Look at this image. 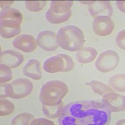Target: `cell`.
<instances>
[{"label":"cell","instance_id":"6da1fadb","mask_svg":"<svg viewBox=\"0 0 125 125\" xmlns=\"http://www.w3.org/2000/svg\"><path fill=\"white\" fill-rule=\"evenodd\" d=\"M111 111L102 102L93 100L71 102L63 108L58 119L60 125H104Z\"/></svg>","mask_w":125,"mask_h":125},{"label":"cell","instance_id":"7a4b0ae2","mask_svg":"<svg viewBox=\"0 0 125 125\" xmlns=\"http://www.w3.org/2000/svg\"><path fill=\"white\" fill-rule=\"evenodd\" d=\"M56 38L61 48L70 51L81 50L85 42L83 31L74 25H66L61 28L58 31Z\"/></svg>","mask_w":125,"mask_h":125},{"label":"cell","instance_id":"3957f363","mask_svg":"<svg viewBox=\"0 0 125 125\" xmlns=\"http://www.w3.org/2000/svg\"><path fill=\"white\" fill-rule=\"evenodd\" d=\"M23 15L19 10L8 7L1 11V35L4 38H11L21 33Z\"/></svg>","mask_w":125,"mask_h":125},{"label":"cell","instance_id":"277c9868","mask_svg":"<svg viewBox=\"0 0 125 125\" xmlns=\"http://www.w3.org/2000/svg\"><path fill=\"white\" fill-rule=\"evenodd\" d=\"M68 92V87L66 83L60 80H51L41 87L40 100L43 105H55L62 101Z\"/></svg>","mask_w":125,"mask_h":125},{"label":"cell","instance_id":"5b68a950","mask_svg":"<svg viewBox=\"0 0 125 125\" xmlns=\"http://www.w3.org/2000/svg\"><path fill=\"white\" fill-rule=\"evenodd\" d=\"M72 1H53L46 13L47 21L52 24H60L70 19L71 16Z\"/></svg>","mask_w":125,"mask_h":125},{"label":"cell","instance_id":"8992f818","mask_svg":"<svg viewBox=\"0 0 125 125\" xmlns=\"http://www.w3.org/2000/svg\"><path fill=\"white\" fill-rule=\"evenodd\" d=\"M74 63L68 54H59L48 58L44 61L43 68L46 72L54 73L68 72L74 68Z\"/></svg>","mask_w":125,"mask_h":125},{"label":"cell","instance_id":"52a82bcc","mask_svg":"<svg viewBox=\"0 0 125 125\" xmlns=\"http://www.w3.org/2000/svg\"><path fill=\"white\" fill-rule=\"evenodd\" d=\"M119 62V56L113 50H106L99 55L95 62L97 70L101 73H108L113 71L118 66Z\"/></svg>","mask_w":125,"mask_h":125},{"label":"cell","instance_id":"ba28073f","mask_svg":"<svg viewBox=\"0 0 125 125\" xmlns=\"http://www.w3.org/2000/svg\"><path fill=\"white\" fill-rule=\"evenodd\" d=\"M92 28L96 34L100 36H106L112 33L115 28V24L111 17L100 16L94 18Z\"/></svg>","mask_w":125,"mask_h":125},{"label":"cell","instance_id":"9c48e42d","mask_svg":"<svg viewBox=\"0 0 125 125\" xmlns=\"http://www.w3.org/2000/svg\"><path fill=\"white\" fill-rule=\"evenodd\" d=\"M36 43L42 50L53 51L59 46L56 34L50 30H43L39 33L36 37Z\"/></svg>","mask_w":125,"mask_h":125},{"label":"cell","instance_id":"30bf717a","mask_svg":"<svg viewBox=\"0 0 125 125\" xmlns=\"http://www.w3.org/2000/svg\"><path fill=\"white\" fill-rule=\"evenodd\" d=\"M10 84L13 90L11 98L14 99L25 98L30 94L33 90V83L26 78H19Z\"/></svg>","mask_w":125,"mask_h":125},{"label":"cell","instance_id":"8fae6325","mask_svg":"<svg viewBox=\"0 0 125 125\" xmlns=\"http://www.w3.org/2000/svg\"><path fill=\"white\" fill-rule=\"evenodd\" d=\"M102 103L110 111L120 112L125 110V96L115 91H111L103 96Z\"/></svg>","mask_w":125,"mask_h":125},{"label":"cell","instance_id":"7c38bea8","mask_svg":"<svg viewBox=\"0 0 125 125\" xmlns=\"http://www.w3.org/2000/svg\"><path fill=\"white\" fill-rule=\"evenodd\" d=\"M13 45L24 53H31L37 47L36 40L30 34H21L13 40Z\"/></svg>","mask_w":125,"mask_h":125},{"label":"cell","instance_id":"4fadbf2b","mask_svg":"<svg viewBox=\"0 0 125 125\" xmlns=\"http://www.w3.org/2000/svg\"><path fill=\"white\" fill-rule=\"evenodd\" d=\"M1 64H5L11 68H15L21 64L24 56L21 53L12 50H4L1 52Z\"/></svg>","mask_w":125,"mask_h":125},{"label":"cell","instance_id":"5bb4252c","mask_svg":"<svg viewBox=\"0 0 125 125\" xmlns=\"http://www.w3.org/2000/svg\"><path fill=\"white\" fill-rule=\"evenodd\" d=\"M88 10L93 18L100 16H107L111 17L113 14V8L111 3L106 1H93L88 6Z\"/></svg>","mask_w":125,"mask_h":125},{"label":"cell","instance_id":"9a60e30c","mask_svg":"<svg viewBox=\"0 0 125 125\" xmlns=\"http://www.w3.org/2000/svg\"><path fill=\"white\" fill-rule=\"evenodd\" d=\"M23 73L26 76L31 79L40 80L42 78L41 63L36 59L30 60L23 67Z\"/></svg>","mask_w":125,"mask_h":125},{"label":"cell","instance_id":"2e32d148","mask_svg":"<svg viewBox=\"0 0 125 125\" xmlns=\"http://www.w3.org/2000/svg\"><path fill=\"white\" fill-rule=\"evenodd\" d=\"M98 54L96 50L92 47H85L77 51L76 57L81 64H87L95 60Z\"/></svg>","mask_w":125,"mask_h":125},{"label":"cell","instance_id":"e0dca14e","mask_svg":"<svg viewBox=\"0 0 125 125\" xmlns=\"http://www.w3.org/2000/svg\"><path fill=\"white\" fill-rule=\"evenodd\" d=\"M63 103L60 101L59 103L53 106H42V111L43 114L49 118H55L60 116L63 109Z\"/></svg>","mask_w":125,"mask_h":125},{"label":"cell","instance_id":"ac0fdd59","mask_svg":"<svg viewBox=\"0 0 125 125\" xmlns=\"http://www.w3.org/2000/svg\"><path fill=\"white\" fill-rule=\"evenodd\" d=\"M85 84L87 86H89L91 88V90L94 91L96 93L102 96L106 93L114 91L110 86L104 84L101 81H96V80H93L90 82H86Z\"/></svg>","mask_w":125,"mask_h":125},{"label":"cell","instance_id":"d6986e66","mask_svg":"<svg viewBox=\"0 0 125 125\" xmlns=\"http://www.w3.org/2000/svg\"><path fill=\"white\" fill-rule=\"evenodd\" d=\"M109 84L111 88L119 92H124L125 86V74H118L109 78Z\"/></svg>","mask_w":125,"mask_h":125},{"label":"cell","instance_id":"ffe728a7","mask_svg":"<svg viewBox=\"0 0 125 125\" xmlns=\"http://www.w3.org/2000/svg\"><path fill=\"white\" fill-rule=\"evenodd\" d=\"M34 119V116L31 114L28 113H22L16 116L11 121V125H31Z\"/></svg>","mask_w":125,"mask_h":125},{"label":"cell","instance_id":"44dd1931","mask_svg":"<svg viewBox=\"0 0 125 125\" xmlns=\"http://www.w3.org/2000/svg\"><path fill=\"white\" fill-rule=\"evenodd\" d=\"M14 105L9 100L1 98L0 101V116H5L11 114L14 111Z\"/></svg>","mask_w":125,"mask_h":125},{"label":"cell","instance_id":"7402d4cb","mask_svg":"<svg viewBox=\"0 0 125 125\" xmlns=\"http://www.w3.org/2000/svg\"><path fill=\"white\" fill-rule=\"evenodd\" d=\"M46 4V1H26L25 6L30 11L38 12L43 9Z\"/></svg>","mask_w":125,"mask_h":125},{"label":"cell","instance_id":"603a6c76","mask_svg":"<svg viewBox=\"0 0 125 125\" xmlns=\"http://www.w3.org/2000/svg\"><path fill=\"white\" fill-rule=\"evenodd\" d=\"M13 74L11 70L8 66L5 64H1L0 66V83H4L8 82L12 79Z\"/></svg>","mask_w":125,"mask_h":125},{"label":"cell","instance_id":"cb8c5ba5","mask_svg":"<svg viewBox=\"0 0 125 125\" xmlns=\"http://www.w3.org/2000/svg\"><path fill=\"white\" fill-rule=\"evenodd\" d=\"M0 96L1 98H4L6 97H11L13 90H12L11 85L10 83L8 84H3L1 85L0 89Z\"/></svg>","mask_w":125,"mask_h":125},{"label":"cell","instance_id":"d4e9b609","mask_svg":"<svg viewBox=\"0 0 125 125\" xmlns=\"http://www.w3.org/2000/svg\"><path fill=\"white\" fill-rule=\"evenodd\" d=\"M125 30H122L119 31V33L116 36V44L120 48L123 49V50H125Z\"/></svg>","mask_w":125,"mask_h":125},{"label":"cell","instance_id":"484cf974","mask_svg":"<svg viewBox=\"0 0 125 125\" xmlns=\"http://www.w3.org/2000/svg\"><path fill=\"white\" fill-rule=\"evenodd\" d=\"M31 125H54L53 121H50L48 119L44 118H38V119H33Z\"/></svg>","mask_w":125,"mask_h":125},{"label":"cell","instance_id":"4316f807","mask_svg":"<svg viewBox=\"0 0 125 125\" xmlns=\"http://www.w3.org/2000/svg\"><path fill=\"white\" fill-rule=\"evenodd\" d=\"M116 5L118 6V8L119 9V10L121 11V12H123V13H125V1H116Z\"/></svg>","mask_w":125,"mask_h":125},{"label":"cell","instance_id":"83f0119b","mask_svg":"<svg viewBox=\"0 0 125 125\" xmlns=\"http://www.w3.org/2000/svg\"><path fill=\"white\" fill-rule=\"evenodd\" d=\"M0 3H1V7L3 9L5 8L10 7L13 3V1H1Z\"/></svg>","mask_w":125,"mask_h":125}]
</instances>
